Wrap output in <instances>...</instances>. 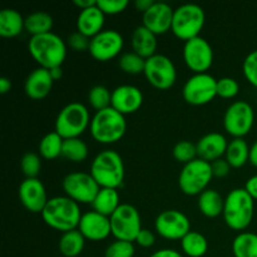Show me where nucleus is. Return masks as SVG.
<instances>
[{
  "instance_id": "8",
  "label": "nucleus",
  "mask_w": 257,
  "mask_h": 257,
  "mask_svg": "<svg viewBox=\"0 0 257 257\" xmlns=\"http://www.w3.org/2000/svg\"><path fill=\"white\" fill-rule=\"evenodd\" d=\"M213 173L210 162L196 158L192 162L183 166L178 177V186L187 196H200L207 190L212 181Z\"/></svg>"
},
{
  "instance_id": "3",
  "label": "nucleus",
  "mask_w": 257,
  "mask_h": 257,
  "mask_svg": "<svg viewBox=\"0 0 257 257\" xmlns=\"http://www.w3.org/2000/svg\"><path fill=\"white\" fill-rule=\"evenodd\" d=\"M89 173L100 188L118 190L124 181V163L119 153L105 150L95 156L90 165Z\"/></svg>"
},
{
  "instance_id": "29",
  "label": "nucleus",
  "mask_w": 257,
  "mask_h": 257,
  "mask_svg": "<svg viewBox=\"0 0 257 257\" xmlns=\"http://www.w3.org/2000/svg\"><path fill=\"white\" fill-rule=\"evenodd\" d=\"M85 238L79 230H72L64 232L59 238V247L60 253L64 257H77L84 250Z\"/></svg>"
},
{
  "instance_id": "51",
  "label": "nucleus",
  "mask_w": 257,
  "mask_h": 257,
  "mask_svg": "<svg viewBox=\"0 0 257 257\" xmlns=\"http://www.w3.org/2000/svg\"><path fill=\"white\" fill-rule=\"evenodd\" d=\"M248 162H251V165L257 168V141L250 148V161Z\"/></svg>"
},
{
  "instance_id": "35",
  "label": "nucleus",
  "mask_w": 257,
  "mask_h": 257,
  "mask_svg": "<svg viewBox=\"0 0 257 257\" xmlns=\"http://www.w3.org/2000/svg\"><path fill=\"white\" fill-rule=\"evenodd\" d=\"M118 65H119L120 70L124 72L125 74L137 75L141 73H145L146 59L138 55L137 53L128 52L120 55Z\"/></svg>"
},
{
  "instance_id": "2",
  "label": "nucleus",
  "mask_w": 257,
  "mask_h": 257,
  "mask_svg": "<svg viewBox=\"0 0 257 257\" xmlns=\"http://www.w3.org/2000/svg\"><path fill=\"white\" fill-rule=\"evenodd\" d=\"M68 45L59 35L54 33L32 37L28 44V50L33 59L39 64L40 68L52 69L62 67L67 58Z\"/></svg>"
},
{
  "instance_id": "42",
  "label": "nucleus",
  "mask_w": 257,
  "mask_h": 257,
  "mask_svg": "<svg viewBox=\"0 0 257 257\" xmlns=\"http://www.w3.org/2000/svg\"><path fill=\"white\" fill-rule=\"evenodd\" d=\"M97 5L104 15H117L124 12L130 3L128 0H97Z\"/></svg>"
},
{
  "instance_id": "18",
  "label": "nucleus",
  "mask_w": 257,
  "mask_h": 257,
  "mask_svg": "<svg viewBox=\"0 0 257 257\" xmlns=\"http://www.w3.org/2000/svg\"><path fill=\"white\" fill-rule=\"evenodd\" d=\"M173 13L170 4L163 2H156L150 9L143 13V27L147 28L156 35L166 34L172 29Z\"/></svg>"
},
{
  "instance_id": "16",
  "label": "nucleus",
  "mask_w": 257,
  "mask_h": 257,
  "mask_svg": "<svg viewBox=\"0 0 257 257\" xmlns=\"http://www.w3.org/2000/svg\"><path fill=\"white\" fill-rule=\"evenodd\" d=\"M124 45L122 34L114 29H105L90 39L89 53L98 62H108L120 54Z\"/></svg>"
},
{
  "instance_id": "10",
  "label": "nucleus",
  "mask_w": 257,
  "mask_h": 257,
  "mask_svg": "<svg viewBox=\"0 0 257 257\" xmlns=\"http://www.w3.org/2000/svg\"><path fill=\"white\" fill-rule=\"evenodd\" d=\"M145 77L152 87L160 90H167L175 85L177 80L176 65L167 55L155 54L146 59Z\"/></svg>"
},
{
  "instance_id": "34",
  "label": "nucleus",
  "mask_w": 257,
  "mask_h": 257,
  "mask_svg": "<svg viewBox=\"0 0 257 257\" xmlns=\"http://www.w3.org/2000/svg\"><path fill=\"white\" fill-rule=\"evenodd\" d=\"M88 150L87 143L80 138H69V140H64L63 143V151L62 156L67 158L68 161H72L74 163L84 162L88 158Z\"/></svg>"
},
{
  "instance_id": "1",
  "label": "nucleus",
  "mask_w": 257,
  "mask_h": 257,
  "mask_svg": "<svg viewBox=\"0 0 257 257\" xmlns=\"http://www.w3.org/2000/svg\"><path fill=\"white\" fill-rule=\"evenodd\" d=\"M82 215L79 203L67 196H55L49 198L42 212L43 221L50 228L63 233L77 230Z\"/></svg>"
},
{
  "instance_id": "36",
  "label": "nucleus",
  "mask_w": 257,
  "mask_h": 257,
  "mask_svg": "<svg viewBox=\"0 0 257 257\" xmlns=\"http://www.w3.org/2000/svg\"><path fill=\"white\" fill-rule=\"evenodd\" d=\"M88 103L97 112L107 109L112 104V92L104 85H94L88 93Z\"/></svg>"
},
{
  "instance_id": "44",
  "label": "nucleus",
  "mask_w": 257,
  "mask_h": 257,
  "mask_svg": "<svg viewBox=\"0 0 257 257\" xmlns=\"http://www.w3.org/2000/svg\"><path fill=\"white\" fill-rule=\"evenodd\" d=\"M211 167H212V173L213 177L217 178H223L230 173L231 171V166L225 158H220V160L215 161V162L211 163Z\"/></svg>"
},
{
  "instance_id": "11",
  "label": "nucleus",
  "mask_w": 257,
  "mask_h": 257,
  "mask_svg": "<svg viewBox=\"0 0 257 257\" xmlns=\"http://www.w3.org/2000/svg\"><path fill=\"white\" fill-rule=\"evenodd\" d=\"M183 99L191 105H205L217 97V79L208 73L193 74L182 89Z\"/></svg>"
},
{
  "instance_id": "30",
  "label": "nucleus",
  "mask_w": 257,
  "mask_h": 257,
  "mask_svg": "<svg viewBox=\"0 0 257 257\" xmlns=\"http://www.w3.org/2000/svg\"><path fill=\"white\" fill-rule=\"evenodd\" d=\"M181 248L188 257H202L208 251V241L202 233L197 231H190L181 240Z\"/></svg>"
},
{
  "instance_id": "6",
  "label": "nucleus",
  "mask_w": 257,
  "mask_h": 257,
  "mask_svg": "<svg viewBox=\"0 0 257 257\" xmlns=\"http://www.w3.org/2000/svg\"><path fill=\"white\" fill-rule=\"evenodd\" d=\"M89 110L83 103L72 102L62 108L55 119V132L63 138H79L90 125Z\"/></svg>"
},
{
  "instance_id": "12",
  "label": "nucleus",
  "mask_w": 257,
  "mask_h": 257,
  "mask_svg": "<svg viewBox=\"0 0 257 257\" xmlns=\"http://www.w3.org/2000/svg\"><path fill=\"white\" fill-rule=\"evenodd\" d=\"M255 112L245 100L233 102L223 115V128L233 138H243L252 130Z\"/></svg>"
},
{
  "instance_id": "23",
  "label": "nucleus",
  "mask_w": 257,
  "mask_h": 257,
  "mask_svg": "<svg viewBox=\"0 0 257 257\" xmlns=\"http://www.w3.org/2000/svg\"><path fill=\"white\" fill-rule=\"evenodd\" d=\"M105 23V15L102 10L94 5L88 9L80 10L77 18V32L87 35L92 39L100 32H103V27Z\"/></svg>"
},
{
  "instance_id": "15",
  "label": "nucleus",
  "mask_w": 257,
  "mask_h": 257,
  "mask_svg": "<svg viewBox=\"0 0 257 257\" xmlns=\"http://www.w3.org/2000/svg\"><path fill=\"white\" fill-rule=\"evenodd\" d=\"M155 228L166 240H182L191 230V221L183 212L177 210L162 211L155 221Z\"/></svg>"
},
{
  "instance_id": "27",
  "label": "nucleus",
  "mask_w": 257,
  "mask_h": 257,
  "mask_svg": "<svg viewBox=\"0 0 257 257\" xmlns=\"http://www.w3.org/2000/svg\"><path fill=\"white\" fill-rule=\"evenodd\" d=\"M25 30V18L15 9H3L0 13V35L15 38Z\"/></svg>"
},
{
  "instance_id": "17",
  "label": "nucleus",
  "mask_w": 257,
  "mask_h": 257,
  "mask_svg": "<svg viewBox=\"0 0 257 257\" xmlns=\"http://www.w3.org/2000/svg\"><path fill=\"white\" fill-rule=\"evenodd\" d=\"M18 195L25 210L32 213H42L49 201L44 185L38 178H25L20 183Z\"/></svg>"
},
{
  "instance_id": "26",
  "label": "nucleus",
  "mask_w": 257,
  "mask_h": 257,
  "mask_svg": "<svg viewBox=\"0 0 257 257\" xmlns=\"http://www.w3.org/2000/svg\"><path fill=\"white\" fill-rule=\"evenodd\" d=\"M225 198L216 190L207 188L198 196V208L208 218H216L223 213Z\"/></svg>"
},
{
  "instance_id": "32",
  "label": "nucleus",
  "mask_w": 257,
  "mask_h": 257,
  "mask_svg": "<svg viewBox=\"0 0 257 257\" xmlns=\"http://www.w3.org/2000/svg\"><path fill=\"white\" fill-rule=\"evenodd\" d=\"M235 257H257V235L253 232H240L232 242Z\"/></svg>"
},
{
  "instance_id": "24",
  "label": "nucleus",
  "mask_w": 257,
  "mask_h": 257,
  "mask_svg": "<svg viewBox=\"0 0 257 257\" xmlns=\"http://www.w3.org/2000/svg\"><path fill=\"white\" fill-rule=\"evenodd\" d=\"M131 44H132L133 52L137 53L145 59H148V58L157 54L156 53V50H157V35L143 25H140L133 30Z\"/></svg>"
},
{
  "instance_id": "9",
  "label": "nucleus",
  "mask_w": 257,
  "mask_h": 257,
  "mask_svg": "<svg viewBox=\"0 0 257 257\" xmlns=\"http://www.w3.org/2000/svg\"><path fill=\"white\" fill-rule=\"evenodd\" d=\"M109 218L112 235L115 240L135 242L138 233L142 230L141 215L135 206L122 203Z\"/></svg>"
},
{
  "instance_id": "52",
  "label": "nucleus",
  "mask_w": 257,
  "mask_h": 257,
  "mask_svg": "<svg viewBox=\"0 0 257 257\" xmlns=\"http://www.w3.org/2000/svg\"><path fill=\"white\" fill-rule=\"evenodd\" d=\"M50 72V75H52L53 80H59L60 78L63 77V69L62 67H55V68H52V69H49Z\"/></svg>"
},
{
  "instance_id": "39",
  "label": "nucleus",
  "mask_w": 257,
  "mask_h": 257,
  "mask_svg": "<svg viewBox=\"0 0 257 257\" xmlns=\"http://www.w3.org/2000/svg\"><path fill=\"white\" fill-rule=\"evenodd\" d=\"M136 248L133 242L115 240L104 251V257H133Z\"/></svg>"
},
{
  "instance_id": "5",
  "label": "nucleus",
  "mask_w": 257,
  "mask_h": 257,
  "mask_svg": "<svg viewBox=\"0 0 257 257\" xmlns=\"http://www.w3.org/2000/svg\"><path fill=\"white\" fill-rule=\"evenodd\" d=\"M90 135L100 145H112L123 138L127 131L125 117L114 108L95 112L90 120Z\"/></svg>"
},
{
  "instance_id": "14",
  "label": "nucleus",
  "mask_w": 257,
  "mask_h": 257,
  "mask_svg": "<svg viewBox=\"0 0 257 257\" xmlns=\"http://www.w3.org/2000/svg\"><path fill=\"white\" fill-rule=\"evenodd\" d=\"M183 60L195 74L207 73L213 63L212 47L205 38H193L183 45Z\"/></svg>"
},
{
  "instance_id": "33",
  "label": "nucleus",
  "mask_w": 257,
  "mask_h": 257,
  "mask_svg": "<svg viewBox=\"0 0 257 257\" xmlns=\"http://www.w3.org/2000/svg\"><path fill=\"white\" fill-rule=\"evenodd\" d=\"M63 143H64V140L55 131L45 135L39 143L40 157L48 161L58 158L62 156Z\"/></svg>"
},
{
  "instance_id": "48",
  "label": "nucleus",
  "mask_w": 257,
  "mask_h": 257,
  "mask_svg": "<svg viewBox=\"0 0 257 257\" xmlns=\"http://www.w3.org/2000/svg\"><path fill=\"white\" fill-rule=\"evenodd\" d=\"M155 0H136L135 7L138 12L146 13L153 4H155Z\"/></svg>"
},
{
  "instance_id": "19",
  "label": "nucleus",
  "mask_w": 257,
  "mask_h": 257,
  "mask_svg": "<svg viewBox=\"0 0 257 257\" xmlns=\"http://www.w3.org/2000/svg\"><path fill=\"white\" fill-rule=\"evenodd\" d=\"M78 230L84 236L85 240L94 241V242L103 241L112 233L110 218L93 210L88 211L82 215Z\"/></svg>"
},
{
  "instance_id": "41",
  "label": "nucleus",
  "mask_w": 257,
  "mask_h": 257,
  "mask_svg": "<svg viewBox=\"0 0 257 257\" xmlns=\"http://www.w3.org/2000/svg\"><path fill=\"white\" fill-rule=\"evenodd\" d=\"M243 75L251 85L257 88V50L251 52L242 64Z\"/></svg>"
},
{
  "instance_id": "43",
  "label": "nucleus",
  "mask_w": 257,
  "mask_h": 257,
  "mask_svg": "<svg viewBox=\"0 0 257 257\" xmlns=\"http://www.w3.org/2000/svg\"><path fill=\"white\" fill-rule=\"evenodd\" d=\"M67 45L74 52H85V50L89 52L90 38L79 32H74L68 37Z\"/></svg>"
},
{
  "instance_id": "22",
  "label": "nucleus",
  "mask_w": 257,
  "mask_h": 257,
  "mask_svg": "<svg viewBox=\"0 0 257 257\" xmlns=\"http://www.w3.org/2000/svg\"><path fill=\"white\" fill-rule=\"evenodd\" d=\"M53 83L54 80L49 70L39 67L27 77L24 83V92L30 99L42 100L52 92Z\"/></svg>"
},
{
  "instance_id": "4",
  "label": "nucleus",
  "mask_w": 257,
  "mask_h": 257,
  "mask_svg": "<svg viewBox=\"0 0 257 257\" xmlns=\"http://www.w3.org/2000/svg\"><path fill=\"white\" fill-rule=\"evenodd\" d=\"M255 210V200L245 188H235L225 198L223 220L235 231H245L251 225Z\"/></svg>"
},
{
  "instance_id": "45",
  "label": "nucleus",
  "mask_w": 257,
  "mask_h": 257,
  "mask_svg": "<svg viewBox=\"0 0 257 257\" xmlns=\"http://www.w3.org/2000/svg\"><path fill=\"white\" fill-rule=\"evenodd\" d=\"M135 242L137 243L138 246H141V247H145V248L152 247L156 242L155 233H153L152 231L147 230V228H142V230L140 231V233H138Z\"/></svg>"
},
{
  "instance_id": "47",
  "label": "nucleus",
  "mask_w": 257,
  "mask_h": 257,
  "mask_svg": "<svg viewBox=\"0 0 257 257\" xmlns=\"http://www.w3.org/2000/svg\"><path fill=\"white\" fill-rule=\"evenodd\" d=\"M150 257H183L178 251L172 250V248H162L156 252H153Z\"/></svg>"
},
{
  "instance_id": "13",
  "label": "nucleus",
  "mask_w": 257,
  "mask_h": 257,
  "mask_svg": "<svg viewBox=\"0 0 257 257\" xmlns=\"http://www.w3.org/2000/svg\"><path fill=\"white\" fill-rule=\"evenodd\" d=\"M62 186L67 197L72 198L77 203L85 205H92L98 191L100 190L92 175L87 172L69 173L64 177Z\"/></svg>"
},
{
  "instance_id": "28",
  "label": "nucleus",
  "mask_w": 257,
  "mask_h": 257,
  "mask_svg": "<svg viewBox=\"0 0 257 257\" xmlns=\"http://www.w3.org/2000/svg\"><path fill=\"white\" fill-rule=\"evenodd\" d=\"M225 160L232 168H241L250 161V147L243 138H233L228 142Z\"/></svg>"
},
{
  "instance_id": "40",
  "label": "nucleus",
  "mask_w": 257,
  "mask_h": 257,
  "mask_svg": "<svg viewBox=\"0 0 257 257\" xmlns=\"http://www.w3.org/2000/svg\"><path fill=\"white\" fill-rule=\"evenodd\" d=\"M240 92V84L231 77H223L217 79V97L223 99H232Z\"/></svg>"
},
{
  "instance_id": "25",
  "label": "nucleus",
  "mask_w": 257,
  "mask_h": 257,
  "mask_svg": "<svg viewBox=\"0 0 257 257\" xmlns=\"http://www.w3.org/2000/svg\"><path fill=\"white\" fill-rule=\"evenodd\" d=\"M120 205L119 192L115 188H100L92 202L93 211L107 217H110Z\"/></svg>"
},
{
  "instance_id": "50",
  "label": "nucleus",
  "mask_w": 257,
  "mask_h": 257,
  "mask_svg": "<svg viewBox=\"0 0 257 257\" xmlns=\"http://www.w3.org/2000/svg\"><path fill=\"white\" fill-rule=\"evenodd\" d=\"M10 89H12V82H10L9 78H0V93H2V94H7Z\"/></svg>"
},
{
  "instance_id": "31",
  "label": "nucleus",
  "mask_w": 257,
  "mask_h": 257,
  "mask_svg": "<svg viewBox=\"0 0 257 257\" xmlns=\"http://www.w3.org/2000/svg\"><path fill=\"white\" fill-rule=\"evenodd\" d=\"M54 20L50 14L45 12H35L25 18V30L32 37L52 33Z\"/></svg>"
},
{
  "instance_id": "7",
  "label": "nucleus",
  "mask_w": 257,
  "mask_h": 257,
  "mask_svg": "<svg viewBox=\"0 0 257 257\" xmlns=\"http://www.w3.org/2000/svg\"><path fill=\"white\" fill-rule=\"evenodd\" d=\"M206 15L202 8L197 4H183L176 8L173 13L172 33L183 42L200 37L205 27Z\"/></svg>"
},
{
  "instance_id": "49",
  "label": "nucleus",
  "mask_w": 257,
  "mask_h": 257,
  "mask_svg": "<svg viewBox=\"0 0 257 257\" xmlns=\"http://www.w3.org/2000/svg\"><path fill=\"white\" fill-rule=\"evenodd\" d=\"M74 5L78 9L84 10L97 5V0H74Z\"/></svg>"
},
{
  "instance_id": "38",
  "label": "nucleus",
  "mask_w": 257,
  "mask_h": 257,
  "mask_svg": "<svg viewBox=\"0 0 257 257\" xmlns=\"http://www.w3.org/2000/svg\"><path fill=\"white\" fill-rule=\"evenodd\" d=\"M20 168L27 178H38L42 170L40 157L34 152L25 153L20 161Z\"/></svg>"
},
{
  "instance_id": "20",
  "label": "nucleus",
  "mask_w": 257,
  "mask_h": 257,
  "mask_svg": "<svg viewBox=\"0 0 257 257\" xmlns=\"http://www.w3.org/2000/svg\"><path fill=\"white\" fill-rule=\"evenodd\" d=\"M143 104V94L136 85L122 84L112 92V104L120 114L127 115L136 113Z\"/></svg>"
},
{
  "instance_id": "21",
  "label": "nucleus",
  "mask_w": 257,
  "mask_h": 257,
  "mask_svg": "<svg viewBox=\"0 0 257 257\" xmlns=\"http://www.w3.org/2000/svg\"><path fill=\"white\" fill-rule=\"evenodd\" d=\"M227 146L228 142L223 135L218 132L207 133L196 143L197 156L201 160L212 163L226 155Z\"/></svg>"
},
{
  "instance_id": "37",
  "label": "nucleus",
  "mask_w": 257,
  "mask_h": 257,
  "mask_svg": "<svg viewBox=\"0 0 257 257\" xmlns=\"http://www.w3.org/2000/svg\"><path fill=\"white\" fill-rule=\"evenodd\" d=\"M173 157L177 162L187 165L198 158L197 147L190 141H180L173 148Z\"/></svg>"
},
{
  "instance_id": "46",
  "label": "nucleus",
  "mask_w": 257,
  "mask_h": 257,
  "mask_svg": "<svg viewBox=\"0 0 257 257\" xmlns=\"http://www.w3.org/2000/svg\"><path fill=\"white\" fill-rule=\"evenodd\" d=\"M245 190L247 191V193L253 200L257 201V175L248 178L245 185Z\"/></svg>"
}]
</instances>
